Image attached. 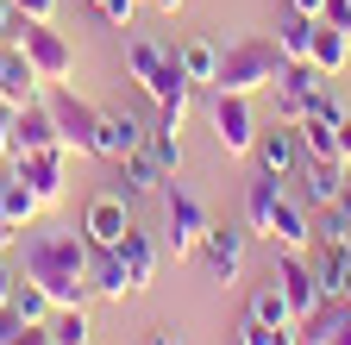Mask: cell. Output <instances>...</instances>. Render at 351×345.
I'll return each instance as SVG.
<instances>
[{"label": "cell", "instance_id": "cell-3", "mask_svg": "<svg viewBox=\"0 0 351 345\" xmlns=\"http://www.w3.org/2000/svg\"><path fill=\"white\" fill-rule=\"evenodd\" d=\"M13 45L32 57V69H38L44 88H57V82L75 75V45H69L63 32H51L44 19H25V13H19V19H13Z\"/></svg>", "mask_w": 351, "mask_h": 345}, {"label": "cell", "instance_id": "cell-8", "mask_svg": "<svg viewBox=\"0 0 351 345\" xmlns=\"http://www.w3.org/2000/svg\"><path fill=\"white\" fill-rule=\"evenodd\" d=\"M201 270H207V283H219V289H232L239 276H245V233L239 226H207L201 233Z\"/></svg>", "mask_w": 351, "mask_h": 345}, {"label": "cell", "instance_id": "cell-41", "mask_svg": "<svg viewBox=\"0 0 351 345\" xmlns=\"http://www.w3.org/2000/svg\"><path fill=\"white\" fill-rule=\"evenodd\" d=\"M13 345H51V326H25V333H19Z\"/></svg>", "mask_w": 351, "mask_h": 345}, {"label": "cell", "instance_id": "cell-26", "mask_svg": "<svg viewBox=\"0 0 351 345\" xmlns=\"http://www.w3.org/2000/svg\"><path fill=\"white\" fill-rule=\"evenodd\" d=\"M176 57H182L189 82H213V69H219V45H207V38H189V45H176Z\"/></svg>", "mask_w": 351, "mask_h": 345}, {"label": "cell", "instance_id": "cell-11", "mask_svg": "<svg viewBox=\"0 0 351 345\" xmlns=\"http://www.w3.org/2000/svg\"><path fill=\"white\" fill-rule=\"evenodd\" d=\"M307 270H314L320 295H345V276H351V239H314L307 245Z\"/></svg>", "mask_w": 351, "mask_h": 345}, {"label": "cell", "instance_id": "cell-37", "mask_svg": "<svg viewBox=\"0 0 351 345\" xmlns=\"http://www.w3.org/2000/svg\"><path fill=\"white\" fill-rule=\"evenodd\" d=\"M19 333H25V320L13 314V301H0V345H13Z\"/></svg>", "mask_w": 351, "mask_h": 345}, {"label": "cell", "instance_id": "cell-12", "mask_svg": "<svg viewBox=\"0 0 351 345\" xmlns=\"http://www.w3.org/2000/svg\"><path fill=\"white\" fill-rule=\"evenodd\" d=\"M38 95H44V82H38L32 57H25L19 45H0V101H7V107H25V101H38Z\"/></svg>", "mask_w": 351, "mask_h": 345}, {"label": "cell", "instance_id": "cell-31", "mask_svg": "<svg viewBox=\"0 0 351 345\" xmlns=\"http://www.w3.org/2000/svg\"><path fill=\"white\" fill-rule=\"evenodd\" d=\"M307 119H326V126H339V119H351V113H345V101H339V95L326 88V82H320V88L307 95Z\"/></svg>", "mask_w": 351, "mask_h": 345}, {"label": "cell", "instance_id": "cell-22", "mask_svg": "<svg viewBox=\"0 0 351 345\" xmlns=\"http://www.w3.org/2000/svg\"><path fill=\"white\" fill-rule=\"evenodd\" d=\"M276 201H282V182L257 169V182L245 189V226H251V233H270V220H276Z\"/></svg>", "mask_w": 351, "mask_h": 345}, {"label": "cell", "instance_id": "cell-13", "mask_svg": "<svg viewBox=\"0 0 351 345\" xmlns=\"http://www.w3.org/2000/svg\"><path fill=\"white\" fill-rule=\"evenodd\" d=\"M125 226H132L125 195H95V201L82 207V233H88V245H119Z\"/></svg>", "mask_w": 351, "mask_h": 345}, {"label": "cell", "instance_id": "cell-29", "mask_svg": "<svg viewBox=\"0 0 351 345\" xmlns=\"http://www.w3.org/2000/svg\"><path fill=\"white\" fill-rule=\"evenodd\" d=\"M295 132H301V151H307V157H339V126H326V119H301Z\"/></svg>", "mask_w": 351, "mask_h": 345}, {"label": "cell", "instance_id": "cell-24", "mask_svg": "<svg viewBox=\"0 0 351 345\" xmlns=\"http://www.w3.org/2000/svg\"><path fill=\"white\" fill-rule=\"evenodd\" d=\"M163 57H169V51L157 45V38H125V75L138 82V88L157 75V63H163Z\"/></svg>", "mask_w": 351, "mask_h": 345}, {"label": "cell", "instance_id": "cell-33", "mask_svg": "<svg viewBox=\"0 0 351 345\" xmlns=\"http://www.w3.org/2000/svg\"><path fill=\"white\" fill-rule=\"evenodd\" d=\"M282 333H289V326H263V320H251V314H245V326H239V345H276Z\"/></svg>", "mask_w": 351, "mask_h": 345}, {"label": "cell", "instance_id": "cell-18", "mask_svg": "<svg viewBox=\"0 0 351 345\" xmlns=\"http://www.w3.org/2000/svg\"><path fill=\"white\" fill-rule=\"evenodd\" d=\"M113 251H119V264H125V283H132V295H145V289H151V276H157V245H151L138 226H125V239H119Z\"/></svg>", "mask_w": 351, "mask_h": 345}, {"label": "cell", "instance_id": "cell-44", "mask_svg": "<svg viewBox=\"0 0 351 345\" xmlns=\"http://www.w3.org/2000/svg\"><path fill=\"white\" fill-rule=\"evenodd\" d=\"M289 13H307V19H320V13H326V0H289Z\"/></svg>", "mask_w": 351, "mask_h": 345}, {"label": "cell", "instance_id": "cell-36", "mask_svg": "<svg viewBox=\"0 0 351 345\" xmlns=\"http://www.w3.org/2000/svg\"><path fill=\"white\" fill-rule=\"evenodd\" d=\"M13 7H19L25 19H44V25H51V19H57V7H63V0H13Z\"/></svg>", "mask_w": 351, "mask_h": 345}, {"label": "cell", "instance_id": "cell-10", "mask_svg": "<svg viewBox=\"0 0 351 345\" xmlns=\"http://www.w3.org/2000/svg\"><path fill=\"white\" fill-rule=\"evenodd\" d=\"M276 289L289 295V308H295V326L320 308V283H314V270H307V251H282L276 257Z\"/></svg>", "mask_w": 351, "mask_h": 345}, {"label": "cell", "instance_id": "cell-21", "mask_svg": "<svg viewBox=\"0 0 351 345\" xmlns=\"http://www.w3.org/2000/svg\"><path fill=\"white\" fill-rule=\"evenodd\" d=\"M307 63H314L320 75H345V63H351V32H339L332 19H314V51H307Z\"/></svg>", "mask_w": 351, "mask_h": 345}, {"label": "cell", "instance_id": "cell-39", "mask_svg": "<svg viewBox=\"0 0 351 345\" xmlns=\"http://www.w3.org/2000/svg\"><path fill=\"white\" fill-rule=\"evenodd\" d=\"M320 19H332L339 32H351V0H326V13H320Z\"/></svg>", "mask_w": 351, "mask_h": 345}, {"label": "cell", "instance_id": "cell-25", "mask_svg": "<svg viewBox=\"0 0 351 345\" xmlns=\"http://www.w3.org/2000/svg\"><path fill=\"white\" fill-rule=\"evenodd\" d=\"M251 320H263V326H295V308H289V295L276 289V276L251 295Z\"/></svg>", "mask_w": 351, "mask_h": 345}, {"label": "cell", "instance_id": "cell-15", "mask_svg": "<svg viewBox=\"0 0 351 345\" xmlns=\"http://www.w3.org/2000/svg\"><path fill=\"white\" fill-rule=\"evenodd\" d=\"M145 145V126L138 119H132V113H107L101 107V119H95V157H132V151H138Z\"/></svg>", "mask_w": 351, "mask_h": 345}, {"label": "cell", "instance_id": "cell-20", "mask_svg": "<svg viewBox=\"0 0 351 345\" xmlns=\"http://www.w3.org/2000/svg\"><path fill=\"white\" fill-rule=\"evenodd\" d=\"M88 289H95L101 301H125V295H132L125 264H119V251H113V245H95V251H88Z\"/></svg>", "mask_w": 351, "mask_h": 345}, {"label": "cell", "instance_id": "cell-49", "mask_svg": "<svg viewBox=\"0 0 351 345\" xmlns=\"http://www.w3.org/2000/svg\"><path fill=\"white\" fill-rule=\"evenodd\" d=\"M345 301H351V276H345Z\"/></svg>", "mask_w": 351, "mask_h": 345}, {"label": "cell", "instance_id": "cell-46", "mask_svg": "<svg viewBox=\"0 0 351 345\" xmlns=\"http://www.w3.org/2000/svg\"><path fill=\"white\" fill-rule=\"evenodd\" d=\"M13 289H19V276H13L7 264H0V301H13Z\"/></svg>", "mask_w": 351, "mask_h": 345}, {"label": "cell", "instance_id": "cell-5", "mask_svg": "<svg viewBox=\"0 0 351 345\" xmlns=\"http://www.w3.org/2000/svg\"><path fill=\"white\" fill-rule=\"evenodd\" d=\"M44 107H51V119H57V145H63V151L95 157V119H101V107L75 101L63 82H57V88H44Z\"/></svg>", "mask_w": 351, "mask_h": 345}, {"label": "cell", "instance_id": "cell-32", "mask_svg": "<svg viewBox=\"0 0 351 345\" xmlns=\"http://www.w3.org/2000/svg\"><path fill=\"white\" fill-rule=\"evenodd\" d=\"M270 95H276V119L282 126H301L307 119V95H295V88H270Z\"/></svg>", "mask_w": 351, "mask_h": 345}, {"label": "cell", "instance_id": "cell-28", "mask_svg": "<svg viewBox=\"0 0 351 345\" xmlns=\"http://www.w3.org/2000/svg\"><path fill=\"white\" fill-rule=\"evenodd\" d=\"M13 314H19L25 326H44L57 308H51V295H44L38 283H25V276H19V289H13Z\"/></svg>", "mask_w": 351, "mask_h": 345}, {"label": "cell", "instance_id": "cell-4", "mask_svg": "<svg viewBox=\"0 0 351 345\" xmlns=\"http://www.w3.org/2000/svg\"><path fill=\"white\" fill-rule=\"evenodd\" d=\"M213 220H207V201L189 189V182H163V239H169V251L176 257H195L201 251V233H207Z\"/></svg>", "mask_w": 351, "mask_h": 345}, {"label": "cell", "instance_id": "cell-38", "mask_svg": "<svg viewBox=\"0 0 351 345\" xmlns=\"http://www.w3.org/2000/svg\"><path fill=\"white\" fill-rule=\"evenodd\" d=\"M0 163H13V107L0 101Z\"/></svg>", "mask_w": 351, "mask_h": 345}, {"label": "cell", "instance_id": "cell-2", "mask_svg": "<svg viewBox=\"0 0 351 345\" xmlns=\"http://www.w3.org/2000/svg\"><path fill=\"white\" fill-rule=\"evenodd\" d=\"M282 69H289V57L276 51V38L245 32V38H232V45L219 51L213 88H219V95H263V88H276V75H282Z\"/></svg>", "mask_w": 351, "mask_h": 345}, {"label": "cell", "instance_id": "cell-1", "mask_svg": "<svg viewBox=\"0 0 351 345\" xmlns=\"http://www.w3.org/2000/svg\"><path fill=\"white\" fill-rule=\"evenodd\" d=\"M88 233L82 226H25L19 233V276L51 295V308H88Z\"/></svg>", "mask_w": 351, "mask_h": 345}, {"label": "cell", "instance_id": "cell-42", "mask_svg": "<svg viewBox=\"0 0 351 345\" xmlns=\"http://www.w3.org/2000/svg\"><path fill=\"white\" fill-rule=\"evenodd\" d=\"M339 163L351 169V119H339Z\"/></svg>", "mask_w": 351, "mask_h": 345}, {"label": "cell", "instance_id": "cell-48", "mask_svg": "<svg viewBox=\"0 0 351 345\" xmlns=\"http://www.w3.org/2000/svg\"><path fill=\"white\" fill-rule=\"evenodd\" d=\"M151 7H157V13H176V7H182V0H151Z\"/></svg>", "mask_w": 351, "mask_h": 345}, {"label": "cell", "instance_id": "cell-19", "mask_svg": "<svg viewBox=\"0 0 351 345\" xmlns=\"http://www.w3.org/2000/svg\"><path fill=\"white\" fill-rule=\"evenodd\" d=\"M295 182H301V195L314 201V207H332V195H339V182H345V163H339V157H301Z\"/></svg>", "mask_w": 351, "mask_h": 345}, {"label": "cell", "instance_id": "cell-17", "mask_svg": "<svg viewBox=\"0 0 351 345\" xmlns=\"http://www.w3.org/2000/svg\"><path fill=\"white\" fill-rule=\"evenodd\" d=\"M270 245H282V251H307L314 245V220H307V207L282 189V201H276V220H270V233H263Z\"/></svg>", "mask_w": 351, "mask_h": 345}, {"label": "cell", "instance_id": "cell-23", "mask_svg": "<svg viewBox=\"0 0 351 345\" xmlns=\"http://www.w3.org/2000/svg\"><path fill=\"white\" fill-rule=\"evenodd\" d=\"M0 213H7V220H13V226L25 233V226L38 220V213H44V201H38V195H32V189H25L19 176H0Z\"/></svg>", "mask_w": 351, "mask_h": 345}, {"label": "cell", "instance_id": "cell-27", "mask_svg": "<svg viewBox=\"0 0 351 345\" xmlns=\"http://www.w3.org/2000/svg\"><path fill=\"white\" fill-rule=\"evenodd\" d=\"M44 326H51V345H88V333H95L88 326V308H57Z\"/></svg>", "mask_w": 351, "mask_h": 345}, {"label": "cell", "instance_id": "cell-45", "mask_svg": "<svg viewBox=\"0 0 351 345\" xmlns=\"http://www.w3.org/2000/svg\"><path fill=\"white\" fill-rule=\"evenodd\" d=\"M13 245H19V226L7 220V213H0V251H13Z\"/></svg>", "mask_w": 351, "mask_h": 345}, {"label": "cell", "instance_id": "cell-6", "mask_svg": "<svg viewBox=\"0 0 351 345\" xmlns=\"http://www.w3.org/2000/svg\"><path fill=\"white\" fill-rule=\"evenodd\" d=\"M257 107H251V95H219L213 88V139H219V151L226 157H251V145H257Z\"/></svg>", "mask_w": 351, "mask_h": 345}, {"label": "cell", "instance_id": "cell-40", "mask_svg": "<svg viewBox=\"0 0 351 345\" xmlns=\"http://www.w3.org/2000/svg\"><path fill=\"white\" fill-rule=\"evenodd\" d=\"M13 19H19V7H13V0H0V45H13Z\"/></svg>", "mask_w": 351, "mask_h": 345}, {"label": "cell", "instance_id": "cell-7", "mask_svg": "<svg viewBox=\"0 0 351 345\" xmlns=\"http://www.w3.org/2000/svg\"><path fill=\"white\" fill-rule=\"evenodd\" d=\"M63 163H69V151H63V145H51V151H13V176H19L44 207H57V201H63V189H69Z\"/></svg>", "mask_w": 351, "mask_h": 345}, {"label": "cell", "instance_id": "cell-9", "mask_svg": "<svg viewBox=\"0 0 351 345\" xmlns=\"http://www.w3.org/2000/svg\"><path fill=\"white\" fill-rule=\"evenodd\" d=\"M251 157H257V169H263V176H276V182H295V169H301V132H295V126H263V132H257V145H251Z\"/></svg>", "mask_w": 351, "mask_h": 345}, {"label": "cell", "instance_id": "cell-30", "mask_svg": "<svg viewBox=\"0 0 351 345\" xmlns=\"http://www.w3.org/2000/svg\"><path fill=\"white\" fill-rule=\"evenodd\" d=\"M145 151L169 169V176H182V132H163L157 126V132H145Z\"/></svg>", "mask_w": 351, "mask_h": 345}, {"label": "cell", "instance_id": "cell-14", "mask_svg": "<svg viewBox=\"0 0 351 345\" xmlns=\"http://www.w3.org/2000/svg\"><path fill=\"white\" fill-rule=\"evenodd\" d=\"M163 182H169V169L138 145L132 157H119V195L125 201H151V195H163Z\"/></svg>", "mask_w": 351, "mask_h": 345}, {"label": "cell", "instance_id": "cell-47", "mask_svg": "<svg viewBox=\"0 0 351 345\" xmlns=\"http://www.w3.org/2000/svg\"><path fill=\"white\" fill-rule=\"evenodd\" d=\"M320 345H351V320H345V326H339L332 339H320Z\"/></svg>", "mask_w": 351, "mask_h": 345}, {"label": "cell", "instance_id": "cell-16", "mask_svg": "<svg viewBox=\"0 0 351 345\" xmlns=\"http://www.w3.org/2000/svg\"><path fill=\"white\" fill-rule=\"evenodd\" d=\"M51 145H57V119L44 107V95L13 107V151H51Z\"/></svg>", "mask_w": 351, "mask_h": 345}, {"label": "cell", "instance_id": "cell-43", "mask_svg": "<svg viewBox=\"0 0 351 345\" xmlns=\"http://www.w3.org/2000/svg\"><path fill=\"white\" fill-rule=\"evenodd\" d=\"M145 345H189V339H182V333H176V326H157V333H151Z\"/></svg>", "mask_w": 351, "mask_h": 345}, {"label": "cell", "instance_id": "cell-34", "mask_svg": "<svg viewBox=\"0 0 351 345\" xmlns=\"http://www.w3.org/2000/svg\"><path fill=\"white\" fill-rule=\"evenodd\" d=\"M95 13H101L107 25H125V32H132V13H138V0H101Z\"/></svg>", "mask_w": 351, "mask_h": 345}, {"label": "cell", "instance_id": "cell-35", "mask_svg": "<svg viewBox=\"0 0 351 345\" xmlns=\"http://www.w3.org/2000/svg\"><path fill=\"white\" fill-rule=\"evenodd\" d=\"M332 220L351 233V169H345V182H339V195H332Z\"/></svg>", "mask_w": 351, "mask_h": 345}]
</instances>
